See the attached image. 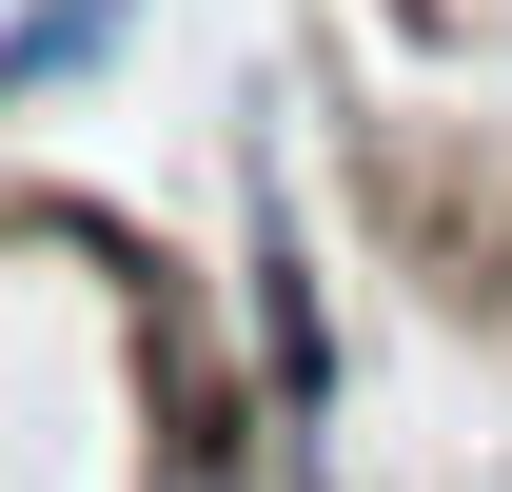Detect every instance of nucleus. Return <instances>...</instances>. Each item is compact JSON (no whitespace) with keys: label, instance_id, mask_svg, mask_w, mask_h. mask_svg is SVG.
<instances>
[{"label":"nucleus","instance_id":"nucleus-1","mask_svg":"<svg viewBox=\"0 0 512 492\" xmlns=\"http://www.w3.org/2000/svg\"><path fill=\"white\" fill-rule=\"evenodd\" d=\"M237 197H256V237H237V296H256V414L296 433V473H316V433H335V315H316V237H296L276 138L237 158Z\"/></svg>","mask_w":512,"mask_h":492},{"label":"nucleus","instance_id":"nucleus-2","mask_svg":"<svg viewBox=\"0 0 512 492\" xmlns=\"http://www.w3.org/2000/svg\"><path fill=\"white\" fill-rule=\"evenodd\" d=\"M138 20H158V0H0V119H20V99H60V79H99Z\"/></svg>","mask_w":512,"mask_h":492}]
</instances>
